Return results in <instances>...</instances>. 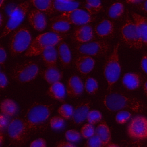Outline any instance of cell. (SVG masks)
I'll list each match as a JSON object with an SVG mask.
<instances>
[{"label": "cell", "instance_id": "6da1fadb", "mask_svg": "<svg viewBox=\"0 0 147 147\" xmlns=\"http://www.w3.org/2000/svg\"><path fill=\"white\" fill-rule=\"evenodd\" d=\"M104 104L110 111L131 110L136 113H142L146 106L139 99L120 92L107 94L104 98Z\"/></svg>", "mask_w": 147, "mask_h": 147}, {"label": "cell", "instance_id": "7a4b0ae2", "mask_svg": "<svg viewBox=\"0 0 147 147\" xmlns=\"http://www.w3.org/2000/svg\"><path fill=\"white\" fill-rule=\"evenodd\" d=\"M53 110L52 104H32L28 108L24 118L29 131L30 133L40 129L48 119Z\"/></svg>", "mask_w": 147, "mask_h": 147}, {"label": "cell", "instance_id": "3957f363", "mask_svg": "<svg viewBox=\"0 0 147 147\" xmlns=\"http://www.w3.org/2000/svg\"><path fill=\"white\" fill-rule=\"evenodd\" d=\"M65 34L56 33L55 32H46L38 35L30 43L25 53L27 57L41 55L45 48L49 46H55L63 41Z\"/></svg>", "mask_w": 147, "mask_h": 147}, {"label": "cell", "instance_id": "277c9868", "mask_svg": "<svg viewBox=\"0 0 147 147\" xmlns=\"http://www.w3.org/2000/svg\"><path fill=\"white\" fill-rule=\"evenodd\" d=\"M32 42V36L29 29L21 26L14 29L9 39V48L13 56L26 51Z\"/></svg>", "mask_w": 147, "mask_h": 147}, {"label": "cell", "instance_id": "5b68a950", "mask_svg": "<svg viewBox=\"0 0 147 147\" xmlns=\"http://www.w3.org/2000/svg\"><path fill=\"white\" fill-rule=\"evenodd\" d=\"M119 42L114 46V49L107 59L104 66V76L108 83V91H110L114 83L118 80L121 74V65L118 56Z\"/></svg>", "mask_w": 147, "mask_h": 147}, {"label": "cell", "instance_id": "8992f818", "mask_svg": "<svg viewBox=\"0 0 147 147\" xmlns=\"http://www.w3.org/2000/svg\"><path fill=\"white\" fill-rule=\"evenodd\" d=\"M30 132L24 119L16 118L7 126V134L12 145L20 146L28 140Z\"/></svg>", "mask_w": 147, "mask_h": 147}, {"label": "cell", "instance_id": "52a82bcc", "mask_svg": "<svg viewBox=\"0 0 147 147\" xmlns=\"http://www.w3.org/2000/svg\"><path fill=\"white\" fill-rule=\"evenodd\" d=\"M121 32L122 41L129 47L136 49H141L143 47L144 43L138 28L134 21L129 17H126Z\"/></svg>", "mask_w": 147, "mask_h": 147}, {"label": "cell", "instance_id": "ba28073f", "mask_svg": "<svg viewBox=\"0 0 147 147\" xmlns=\"http://www.w3.org/2000/svg\"><path fill=\"white\" fill-rule=\"evenodd\" d=\"M38 72L39 68L36 63L26 61L15 65L11 72V76L17 82L24 83L34 80Z\"/></svg>", "mask_w": 147, "mask_h": 147}, {"label": "cell", "instance_id": "9c48e42d", "mask_svg": "<svg viewBox=\"0 0 147 147\" xmlns=\"http://www.w3.org/2000/svg\"><path fill=\"white\" fill-rule=\"evenodd\" d=\"M29 8L28 1L17 5L11 12L7 22L0 36V38L4 37L18 27L21 22L26 16Z\"/></svg>", "mask_w": 147, "mask_h": 147}, {"label": "cell", "instance_id": "30bf717a", "mask_svg": "<svg viewBox=\"0 0 147 147\" xmlns=\"http://www.w3.org/2000/svg\"><path fill=\"white\" fill-rule=\"evenodd\" d=\"M64 20L70 24L82 25L88 24L95 20V17L88 12L80 9H75L61 13L57 16L51 18V21Z\"/></svg>", "mask_w": 147, "mask_h": 147}, {"label": "cell", "instance_id": "8fae6325", "mask_svg": "<svg viewBox=\"0 0 147 147\" xmlns=\"http://www.w3.org/2000/svg\"><path fill=\"white\" fill-rule=\"evenodd\" d=\"M110 48V44L104 41L80 43L75 46V49L80 54L94 56H102L106 55Z\"/></svg>", "mask_w": 147, "mask_h": 147}, {"label": "cell", "instance_id": "7c38bea8", "mask_svg": "<svg viewBox=\"0 0 147 147\" xmlns=\"http://www.w3.org/2000/svg\"><path fill=\"white\" fill-rule=\"evenodd\" d=\"M129 137L136 140L147 138V118L141 115L134 117L127 127Z\"/></svg>", "mask_w": 147, "mask_h": 147}, {"label": "cell", "instance_id": "4fadbf2b", "mask_svg": "<svg viewBox=\"0 0 147 147\" xmlns=\"http://www.w3.org/2000/svg\"><path fill=\"white\" fill-rule=\"evenodd\" d=\"M28 20L30 25L36 30L41 32L47 26V20L44 13L38 9L30 10L28 16Z\"/></svg>", "mask_w": 147, "mask_h": 147}, {"label": "cell", "instance_id": "5bb4252c", "mask_svg": "<svg viewBox=\"0 0 147 147\" xmlns=\"http://www.w3.org/2000/svg\"><path fill=\"white\" fill-rule=\"evenodd\" d=\"M73 38L75 41L79 43H85L92 41L94 38L92 27L88 24L79 25L75 28Z\"/></svg>", "mask_w": 147, "mask_h": 147}, {"label": "cell", "instance_id": "9a60e30c", "mask_svg": "<svg viewBox=\"0 0 147 147\" xmlns=\"http://www.w3.org/2000/svg\"><path fill=\"white\" fill-rule=\"evenodd\" d=\"M90 107V103L89 102L79 103L75 107L72 116V121L75 125H80L87 119Z\"/></svg>", "mask_w": 147, "mask_h": 147}, {"label": "cell", "instance_id": "2e32d148", "mask_svg": "<svg viewBox=\"0 0 147 147\" xmlns=\"http://www.w3.org/2000/svg\"><path fill=\"white\" fill-rule=\"evenodd\" d=\"M95 61L90 55H82L75 60V65L77 70L82 75H87L93 69Z\"/></svg>", "mask_w": 147, "mask_h": 147}, {"label": "cell", "instance_id": "e0dca14e", "mask_svg": "<svg viewBox=\"0 0 147 147\" xmlns=\"http://www.w3.org/2000/svg\"><path fill=\"white\" fill-rule=\"evenodd\" d=\"M96 34L100 38L107 39L112 37L114 33V25L113 21L104 19L95 28Z\"/></svg>", "mask_w": 147, "mask_h": 147}, {"label": "cell", "instance_id": "ac0fdd59", "mask_svg": "<svg viewBox=\"0 0 147 147\" xmlns=\"http://www.w3.org/2000/svg\"><path fill=\"white\" fill-rule=\"evenodd\" d=\"M83 84L79 76L74 75L69 78L67 85V92L68 96L78 97L83 93Z\"/></svg>", "mask_w": 147, "mask_h": 147}, {"label": "cell", "instance_id": "d6986e66", "mask_svg": "<svg viewBox=\"0 0 147 147\" xmlns=\"http://www.w3.org/2000/svg\"><path fill=\"white\" fill-rule=\"evenodd\" d=\"M131 16L138 28L143 43L147 47V17L136 13H132Z\"/></svg>", "mask_w": 147, "mask_h": 147}, {"label": "cell", "instance_id": "ffe728a7", "mask_svg": "<svg viewBox=\"0 0 147 147\" xmlns=\"http://www.w3.org/2000/svg\"><path fill=\"white\" fill-rule=\"evenodd\" d=\"M141 76L134 72L127 73L122 78V82L123 86L130 90H135L138 88L141 84Z\"/></svg>", "mask_w": 147, "mask_h": 147}, {"label": "cell", "instance_id": "44dd1931", "mask_svg": "<svg viewBox=\"0 0 147 147\" xmlns=\"http://www.w3.org/2000/svg\"><path fill=\"white\" fill-rule=\"evenodd\" d=\"M57 55L59 60L64 67H68L71 61V53L67 44L61 41L57 44Z\"/></svg>", "mask_w": 147, "mask_h": 147}, {"label": "cell", "instance_id": "7402d4cb", "mask_svg": "<svg viewBox=\"0 0 147 147\" xmlns=\"http://www.w3.org/2000/svg\"><path fill=\"white\" fill-rule=\"evenodd\" d=\"M41 55L47 67H56L57 51L55 46L47 47L44 49Z\"/></svg>", "mask_w": 147, "mask_h": 147}, {"label": "cell", "instance_id": "603a6c76", "mask_svg": "<svg viewBox=\"0 0 147 147\" xmlns=\"http://www.w3.org/2000/svg\"><path fill=\"white\" fill-rule=\"evenodd\" d=\"M41 75L50 84L59 82L63 78V72L56 67H47V69L41 72Z\"/></svg>", "mask_w": 147, "mask_h": 147}, {"label": "cell", "instance_id": "cb8c5ba5", "mask_svg": "<svg viewBox=\"0 0 147 147\" xmlns=\"http://www.w3.org/2000/svg\"><path fill=\"white\" fill-rule=\"evenodd\" d=\"M47 94L52 98L63 101L65 96L64 85L60 81L52 84L47 91Z\"/></svg>", "mask_w": 147, "mask_h": 147}, {"label": "cell", "instance_id": "d4e9b609", "mask_svg": "<svg viewBox=\"0 0 147 147\" xmlns=\"http://www.w3.org/2000/svg\"><path fill=\"white\" fill-rule=\"evenodd\" d=\"M80 3L78 2L63 1L59 0H53V9L55 12L63 13L69 10L77 9Z\"/></svg>", "mask_w": 147, "mask_h": 147}, {"label": "cell", "instance_id": "484cf974", "mask_svg": "<svg viewBox=\"0 0 147 147\" xmlns=\"http://www.w3.org/2000/svg\"><path fill=\"white\" fill-rule=\"evenodd\" d=\"M96 134L99 137L102 146H106L109 144L111 140V133L106 123L101 122L96 127Z\"/></svg>", "mask_w": 147, "mask_h": 147}, {"label": "cell", "instance_id": "4316f807", "mask_svg": "<svg viewBox=\"0 0 147 147\" xmlns=\"http://www.w3.org/2000/svg\"><path fill=\"white\" fill-rule=\"evenodd\" d=\"M37 9L51 15L55 13L53 9V0H29Z\"/></svg>", "mask_w": 147, "mask_h": 147}, {"label": "cell", "instance_id": "83f0119b", "mask_svg": "<svg viewBox=\"0 0 147 147\" xmlns=\"http://www.w3.org/2000/svg\"><path fill=\"white\" fill-rule=\"evenodd\" d=\"M0 110L3 114L7 117H11L17 112V106L13 100L6 99L1 103Z\"/></svg>", "mask_w": 147, "mask_h": 147}, {"label": "cell", "instance_id": "f1b7e54d", "mask_svg": "<svg viewBox=\"0 0 147 147\" xmlns=\"http://www.w3.org/2000/svg\"><path fill=\"white\" fill-rule=\"evenodd\" d=\"M125 7L122 2H117L110 6L107 11L108 16L113 19H117L121 17L124 13Z\"/></svg>", "mask_w": 147, "mask_h": 147}, {"label": "cell", "instance_id": "f546056e", "mask_svg": "<svg viewBox=\"0 0 147 147\" xmlns=\"http://www.w3.org/2000/svg\"><path fill=\"white\" fill-rule=\"evenodd\" d=\"M70 25L68 22L64 20L55 21L51 25V30L56 33L63 34L69 30Z\"/></svg>", "mask_w": 147, "mask_h": 147}, {"label": "cell", "instance_id": "4dcf8cb0", "mask_svg": "<svg viewBox=\"0 0 147 147\" xmlns=\"http://www.w3.org/2000/svg\"><path fill=\"white\" fill-rule=\"evenodd\" d=\"M84 7L90 14L94 15L102 10L100 0H86Z\"/></svg>", "mask_w": 147, "mask_h": 147}, {"label": "cell", "instance_id": "1f68e13d", "mask_svg": "<svg viewBox=\"0 0 147 147\" xmlns=\"http://www.w3.org/2000/svg\"><path fill=\"white\" fill-rule=\"evenodd\" d=\"M84 88L88 94L91 95L95 94L98 90V82L94 78L88 77L86 80Z\"/></svg>", "mask_w": 147, "mask_h": 147}, {"label": "cell", "instance_id": "d6a6232c", "mask_svg": "<svg viewBox=\"0 0 147 147\" xmlns=\"http://www.w3.org/2000/svg\"><path fill=\"white\" fill-rule=\"evenodd\" d=\"M74 109L70 105L65 103L62 105L58 109L59 114L65 119H69L72 118Z\"/></svg>", "mask_w": 147, "mask_h": 147}, {"label": "cell", "instance_id": "836d02e7", "mask_svg": "<svg viewBox=\"0 0 147 147\" xmlns=\"http://www.w3.org/2000/svg\"><path fill=\"white\" fill-rule=\"evenodd\" d=\"M102 114L98 110H92L89 111L87 117V121L91 125H95L101 121Z\"/></svg>", "mask_w": 147, "mask_h": 147}, {"label": "cell", "instance_id": "e575fe53", "mask_svg": "<svg viewBox=\"0 0 147 147\" xmlns=\"http://www.w3.org/2000/svg\"><path fill=\"white\" fill-rule=\"evenodd\" d=\"M80 133L84 138H88L95 134L94 127L92 125L88 123L83 125L81 128Z\"/></svg>", "mask_w": 147, "mask_h": 147}, {"label": "cell", "instance_id": "d590c367", "mask_svg": "<svg viewBox=\"0 0 147 147\" xmlns=\"http://www.w3.org/2000/svg\"><path fill=\"white\" fill-rule=\"evenodd\" d=\"M131 115V113L127 110H120L116 115L115 120L118 123L124 124L129 121Z\"/></svg>", "mask_w": 147, "mask_h": 147}, {"label": "cell", "instance_id": "8d00e7d4", "mask_svg": "<svg viewBox=\"0 0 147 147\" xmlns=\"http://www.w3.org/2000/svg\"><path fill=\"white\" fill-rule=\"evenodd\" d=\"M50 125L52 129L59 130L62 128L64 125V119L60 116H54L50 119Z\"/></svg>", "mask_w": 147, "mask_h": 147}, {"label": "cell", "instance_id": "74e56055", "mask_svg": "<svg viewBox=\"0 0 147 147\" xmlns=\"http://www.w3.org/2000/svg\"><path fill=\"white\" fill-rule=\"evenodd\" d=\"M65 137L68 141L74 142L80 140L81 134L75 130H69L65 132Z\"/></svg>", "mask_w": 147, "mask_h": 147}, {"label": "cell", "instance_id": "f35d334b", "mask_svg": "<svg viewBox=\"0 0 147 147\" xmlns=\"http://www.w3.org/2000/svg\"><path fill=\"white\" fill-rule=\"evenodd\" d=\"M86 147H100L102 146L101 141L97 134H94L88 138L84 145Z\"/></svg>", "mask_w": 147, "mask_h": 147}, {"label": "cell", "instance_id": "ab89813d", "mask_svg": "<svg viewBox=\"0 0 147 147\" xmlns=\"http://www.w3.org/2000/svg\"><path fill=\"white\" fill-rule=\"evenodd\" d=\"M46 146L47 142L42 138H37L33 141L30 144V147H45Z\"/></svg>", "mask_w": 147, "mask_h": 147}, {"label": "cell", "instance_id": "60d3db41", "mask_svg": "<svg viewBox=\"0 0 147 147\" xmlns=\"http://www.w3.org/2000/svg\"><path fill=\"white\" fill-rule=\"evenodd\" d=\"M8 125V119L7 116L2 113L0 114V131L3 130Z\"/></svg>", "mask_w": 147, "mask_h": 147}, {"label": "cell", "instance_id": "b9f144b4", "mask_svg": "<svg viewBox=\"0 0 147 147\" xmlns=\"http://www.w3.org/2000/svg\"><path fill=\"white\" fill-rule=\"evenodd\" d=\"M140 65L142 70L147 74V53L143 54L141 60Z\"/></svg>", "mask_w": 147, "mask_h": 147}, {"label": "cell", "instance_id": "7bdbcfd3", "mask_svg": "<svg viewBox=\"0 0 147 147\" xmlns=\"http://www.w3.org/2000/svg\"><path fill=\"white\" fill-rule=\"evenodd\" d=\"M135 5L140 10L147 13V0H142L141 2Z\"/></svg>", "mask_w": 147, "mask_h": 147}, {"label": "cell", "instance_id": "ee69618b", "mask_svg": "<svg viewBox=\"0 0 147 147\" xmlns=\"http://www.w3.org/2000/svg\"><path fill=\"white\" fill-rule=\"evenodd\" d=\"M6 59V53L1 44H0V64L2 65L4 64Z\"/></svg>", "mask_w": 147, "mask_h": 147}, {"label": "cell", "instance_id": "f6af8a7d", "mask_svg": "<svg viewBox=\"0 0 147 147\" xmlns=\"http://www.w3.org/2000/svg\"><path fill=\"white\" fill-rule=\"evenodd\" d=\"M7 83V80L5 75L0 72V88H4L6 87Z\"/></svg>", "mask_w": 147, "mask_h": 147}, {"label": "cell", "instance_id": "bcb514c9", "mask_svg": "<svg viewBox=\"0 0 147 147\" xmlns=\"http://www.w3.org/2000/svg\"><path fill=\"white\" fill-rule=\"evenodd\" d=\"M57 147H74L75 146V145H74L72 143L69 141H60L55 145Z\"/></svg>", "mask_w": 147, "mask_h": 147}, {"label": "cell", "instance_id": "7dc6e473", "mask_svg": "<svg viewBox=\"0 0 147 147\" xmlns=\"http://www.w3.org/2000/svg\"><path fill=\"white\" fill-rule=\"evenodd\" d=\"M142 0H126V2L128 3H131V4H134L136 5L137 3H139L141 2Z\"/></svg>", "mask_w": 147, "mask_h": 147}, {"label": "cell", "instance_id": "c3c4849f", "mask_svg": "<svg viewBox=\"0 0 147 147\" xmlns=\"http://www.w3.org/2000/svg\"><path fill=\"white\" fill-rule=\"evenodd\" d=\"M3 139H4L3 135V134L1 133V131H0V146L2 144V143H3Z\"/></svg>", "mask_w": 147, "mask_h": 147}, {"label": "cell", "instance_id": "681fc988", "mask_svg": "<svg viewBox=\"0 0 147 147\" xmlns=\"http://www.w3.org/2000/svg\"><path fill=\"white\" fill-rule=\"evenodd\" d=\"M144 92L147 96V81L144 83Z\"/></svg>", "mask_w": 147, "mask_h": 147}, {"label": "cell", "instance_id": "f907efd6", "mask_svg": "<svg viewBox=\"0 0 147 147\" xmlns=\"http://www.w3.org/2000/svg\"><path fill=\"white\" fill-rule=\"evenodd\" d=\"M3 15L1 13L0 11V27L2 26V25L3 24Z\"/></svg>", "mask_w": 147, "mask_h": 147}, {"label": "cell", "instance_id": "816d5d0a", "mask_svg": "<svg viewBox=\"0 0 147 147\" xmlns=\"http://www.w3.org/2000/svg\"><path fill=\"white\" fill-rule=\"evenodd\" d=\"M5 0H0V8L2 7L4 4Z\"/></svg>", "mask_w": 147, "mask_h": 147}, {"label": "cell", "instance_id": "f5cc1de1", "mask_svg": "<svg viewBox=\"0 0 147 147\" xmlns=\"http://www.w3.org/2000/svg\"><path fill=\"white\" fill-rule=\"evenodd\" d=\"M106 146H118V145H116V144H107Z\"/></svg>", "mask_w": 147, "mask_h": 147}, {"label": "cell", "instance_id": "db71d44e", "mask_svg": "<svg viewBox=\"0 0 147 147\" xmlns=\"http://www.w3.org/2000/svg\"><path fill=\"white\" fill-rule=\"evenodd\" d=\"M59 1H72L74 0H59Z\"/></svg>", "mask_w": 147, "mask_h": 147}]
</instances>
